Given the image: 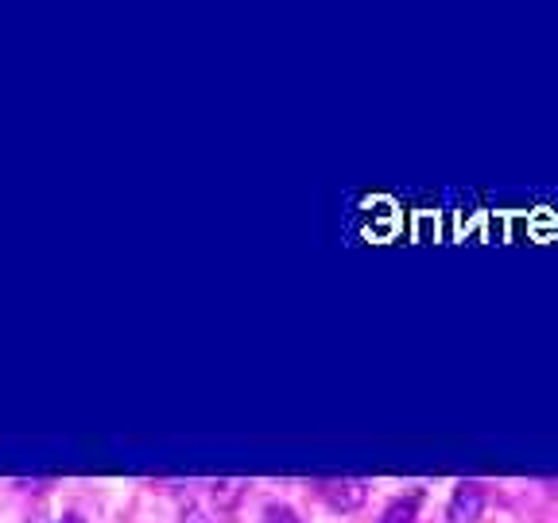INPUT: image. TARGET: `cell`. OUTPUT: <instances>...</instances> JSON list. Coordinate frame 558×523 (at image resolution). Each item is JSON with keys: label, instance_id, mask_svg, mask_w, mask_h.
<instances>
[{"label": "cell", "instance_id": "1", "mask_svg": "<svg viewBox=\"0 0 558 523\" xmlns=\"http://www.w3.org/2000/svg\"><path fill=\"white\" fill-rule=\"evenodd\" d=\"M485 512V488L477 481H462L450 497V523H477Z\"/></svg>", "mask_w": 558, "mask_h": 523}, {"label": "cell", "instance_id": "2", "mask_svg": "<svg viewBox=\"0 0 558 523\" xmlns=\"http://www.w3.org/2000/svg\"><path fill=\"white\" fill-rule=\"evenodd\" d=\"M318 492H323L333 508H357L361 500H365V481H326Z\"/></svg>", "mask_w": 558, "mask_h": 523}, {"label": "cell", "instance_id": "3", "mask_svg": "<svg viewBox=\"0 0 558 523\" xmlns=\"http://www.w3.org/2000/svg\"><path fill=\"white\" fill-rule=\"evenodd\" d=\"M418 504H423V492H408V497H396L392 504L384 508L380 523H415Z\"/></svg>", "mask_w": 558, "mask_h": 523}, {"label": "cell", "instance_id": "4", "mask_svg": "<svg viewBox=\"0 0 558 523\" xmlns=\"http://www.w3.org/2000/svg\"><path fill=\"white\" fill-rule=\"evenodd\" d=\"M264 523H303L288 504H268L264 508Z\"/></svg>", "mask_w": 558, "mask_h": 523}, {"label": "cell", "instance_id": "5", "mask_svg": "<svg viewBox=\"0 0 558 523\" xmlns=\"http://www.w3.org/2000/svg\"><path fill=\"white\" fill-rule=\"evenodd\" d=\"M59 523H82V520H78V515H62Z\"/></svg>", "mask_w": 558, "mask_h": 523}]
</instances>
